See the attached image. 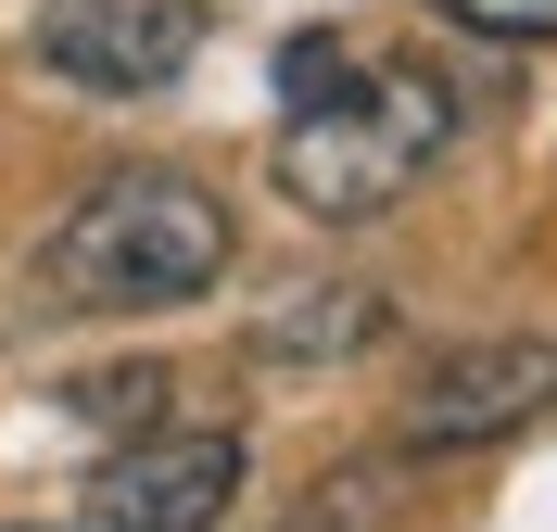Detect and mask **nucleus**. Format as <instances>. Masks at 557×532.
I'll return each instance as SVG.
<instances>
[{
    "mask_svg": "<svg viewBox=\"0 0 557 532\" xmlns=\"http://www.w3.org/2000/svg\"><path fill=\"white\" fill-rule=\"evenodd\" d=\"M242 431H139V444H114L102 469H89V495H76V520L89 532H215L228 507H242Z\"/></svg>",
    "mask_w": 557,
    "mask_h": 532,
    "instance_id": "nucleus-4",
    "label": "nucleus"
},
{
    "mask_svg": "<svg viewBox=\"0 0 557 532\" xmlns=\"http://www.w3.org/2000/svg\"><path fill=\"white\" fill-rule=\"evenodd\" d=\"M456 89L406 51H343V38H292L278 51V190L317 228H368L444 165Z\"/></svg>",
    "mask_w": 557,
    "mask_h": 532,
    "instance_id": "nucleus-1",
    "label": "nucleus"
},
{
    "mask_svg": "<svg viewBox=\"0 0 557 532\" xmlns=\"http://www.w3.org/2000/svg\"><path fill=\"white\" fill-rule=\"evenodd\" d=\"M545 406H557V343H532V330H494V343L431 355V381L406 393L393 444H406V457H482V444H507V431L545 419Z\"/></svg>",
    "mask_w": 557,
    "mask_h": 532,
    "instance_id": "nucleus-5",
    "label": "nucleus"
},
{
    "mask_svg": "<svg viewBox=\"0 0 557 532\" xmlns=\"http://www.w3.org/2000/svg\"><path fill=\"white\" fill-rule=\"evenodd\" d=\"M38 280L64 292L76 318H165V305L228 280V203L177 165H114L51 215Z\"/></svg>",
    "mask_w": 557,
    "mask_h": 532,
    "instance_id": "nucleus-2",
    "label": "nucleus"
},
{
    "mask_svg": "<svg viewBox=\"0 0 557 532\" xmlns=\"http://www.w3.org/2000/svg\"><path fill=\"white\" fill-rule=\"evenodd\" d=\"M444 26H469V38H557V0H444Z\"/></svg>",
    "mask_w": 557,
    "mask_h": 532,
    "instance_id": "nucleus-6",
    "label": "nucleus"
},
{
    "mask_svg": "<svg viewBox=\"0 0 557 532\" xmlns=\"http://www.w3.org/2000/svg\"><path fill=\"white\" fill-rule=\"evenodd\" d=\"M26 38H38V64L64 89H89V102H152V89H177L203 64L215 13L203 0H38Z\"/></svg>",
    "mask_w": 557,
    "mask_h": 532,
    "instance_id": "nucleus-3",
    "label": "nucleus"
}]
</instances>
